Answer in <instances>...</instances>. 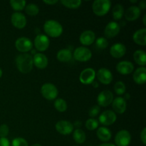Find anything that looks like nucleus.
Masks as SVG:
<instances>
[{
	"label": "nucleus",
	"instance_id": "f257e3e1",
	"mask_svg": "<svg viewBox=\"0 0 146 146\" xmlns=\"http://www.w3.org/2000/svg\"><path fill=\"white\" fill-rule=\"evenodd\" d=\"M16 65L20 72L28 74L32 70L34 66L32 56L27 53L19 54L16 58Z\"/></svg>",
	"mask_w": 146,
	"mask_h": 146
},
{
	"label": "nucleus",
	"instance_id": "f03ea898",
	"mask_svg": "<svg viewBox=\"0 0 146 146\" xmlns=\"http://www.w3.org/2000/svg\"><path fill=\"white\" fill-rule=\"evenodd\" d=\"M44 30L48 36L56 38L62 34L63 27L55 20H47L44 24Z\"/></svg>",
	"mask_w": 146,
	"mask_h": 146
},
{
	"label": "nucleus",
	"instance_id": "7ed1b4c3",
	"mask_svg": "<svg viewBox=\"0 0 146 146\" xmlns=\"http://www.w3.org/2000/svg\"><path fill=\"white\" fill-rule=\"evenodd\" d=\"M111 7V2L109 0H96L92 4V9L96 15L103 17L108 14Z\"/></svg>",
	"mask_w": 146,
	"mask_h": 146
},
{
	"label": "nucleus",
	"instance_id": "20e7f679",
	"mask_svg": "<svg viewBox=\"0 0 146 146\" xmlns=\"http://www.w3.org/2000/svg\"><path fill=\"white\" fill-rule=\"evenodd\" d=\"M41 95L44 98L49 101L56 99L58 96V91L55 85L50 83L44 84L41 88Z\"/></svg>",
	"mask_w": 146,
	"mask_h": 146
},
{
	"label": "nucleus",
	"instance_id": "39448f33",
	"mask_svg": "<svg viewBox=\"0 0 146 146\" xmlns=\"http://www.w3.org/2000/svg\"><path fill=\"white\" fill-rule=\"evenodd\" d=\"M91 57H92V53L91 50L86 47H78L74 51V58L80 62H86L89 61Z\"/></svg>",
	"mask_w": 146,
	"mask_h": 146
},
{
	"label": "nucleus",
	"instance_id": "423d86ee",
	"mask_svg": "<svg viewBox=\"0 0 146 146\" xmlns=\"http://www.w3.org/2000/svg\"><path fill=\"white\" fill-rule=\"evenodd\" d=\"M131 141V133L127 130H121L115 135V143L116 146H128Z\"/></svg>",
	"mask_w": 146,
	"mask_h": 146
},
{
	"label": "nucleus",
	"instance_id": "0eeeda50",
	"mask_svg": "<svg viewBox=\"0 0 146 146\" xmlns=\"http://www.w3.org/2000/svg\"><path fill=\"white\" fill-rule=\"evenodd\" d=\"M16 48L20 52L25 54L31 51L33 47V43L29 38L27 37H20L17 39L15 42Z\"/></svg>",
	"mask_w": 146,
	"mask_h": 146
},
{
	"label": "nucleus",
	"instance_id": "6e6552de",
	"mask_svg": "<svg viewBox=\"0 0 146 146\" xmlns=\"http://www.w3.org/2000/svg\"><path fill=\"white\" fill-rule=\"evenodd\" d=\"M96 76V73L94 68H87L81 72L79 80L83 84L88 85V84H91L95 81Z\"/></svg>",
	"mask_w": 146,
	"mask_h": 146
},
{
	"label": "nucleus",
	"instance_id": "1a4fd4ad",
	"mask_svg": "<svg viewBox=\"0 0 146 146\" xmlns=\"http://www.w3.org/2000/svg\"><path fill=\"white\" fill-rule=\"evenodd\" d=\"M113 101V94L109 90H104L101 91L98 94V98H97L98 106H99L102 107L108 106L112 104Z\"/></svg>",
	"mask_w": 146,
	"mask_h": 146
},
{
	"label": "nucleus",
	"instance_id": "9d476101",
	"mask_svg": "<svg viewBox=\"0 0 146 146\" xmlns=\"http://www.w3.org/2000/svg\"><path fill=\"white\" fill-rule=\"evenodd\" d=\"M34 46L38 51H45L48 49L50 44L49 38L44 34H38L34 39Z\"/></svg>",
	"mask_w": 146,
	"mask_h": 146
},
{
	"label": "nucleus",
	"instance_id": "9b49d317",
	"mask_svg": "<svg viewBox=\"0 0 146 146\" xmlns=\"http://www.w3.org/2000/svg\"><path fill=\"white\" fill-rule=\"evenodd\" d=\"M116 114L113 111H111V110H107V111H104L100 115L98 121L102 125L108 126V125L113 124L116 121Z\"/></svg>",
	"mask_w": 146,
	"mask_h": 146
},
{
	"label": "nucleus",
	"instance_id": "f8f14e48",
	"mask_svg": "<svg viewBox=\"0 0 146 146\" xmlns=\"http://www.w3.org/2000/svg\"><path fill=\"white\" fill-rule=\"evenodd\" d=\"M11 24L14 27L19 29H22L27 25V18L21 12L15 11L12 14L11 17Z\"/></svg>",
	"mask_w": 146,
	"mask_h": 146
},
{
	"label": "nucleus",
	"instance_id": "ddd939ff",
	"mask_svg": "<svg viewBox=\"0 0 146 146\" xmlns=\"http://www.w3.org/2000/svg\"><path fill=\"white\" fill-rule=\"evenodd\" d=\"M98 80L103 84L108 85L113 81V74L110 70L106 68H101L97 72L96 76Z\"/></svg>",
	"mask_w": 146,
	"mask_h": 146
},
{
	"label": "nucleus",
	"instance_id": "4468645a",
	"mask_svg": "<svg viewBox=\"0 0 146 146\" xmlns=\"http://www.w3.org/2000/svg\"><path fill=\"white\" fill-rule=\"evenodd\" d=\"M56 130L62 135H68L74 131V125L68 121H59L55 125Z\"/></svg>",
	"mask_w": 146,
	"mask_h": 146
},
{
	"label": "nucleus",
	"instance_id": "2eb2a0df",
	"mask_svg": "<svg viewBox=\"0 0 146 146\" xmlns=\"http://www.w3.org/2000/svg\"><path fill=\"white\" fill-rule=\"evenodd\" d=\"M120 30H121V27L118 23L115 21H111L105 27L104 34L108 38H113L119 34Z\"/></svg>",
	"mask_w": 146,
	"mask_h": 146
},
{
	"label": "nucleus",
	"instance_id": "dca6fc26",
	"mask_svg": "<svg viewBox=\"0 0 146 146\" xmlns=\"http://www.w3.org/2000/svg\"><path fill=\"white\" fill-rule=\"evenodd\" d=\"M116 70L121 75H128L133 71L134 65L131 61H120L116 65Z\"/></svg>",
	"mask_w": 146,
	"mask_h": 146
},
{
	"label": "nucleus",
	"instance_id": "f3484780",
	"mask_svg": "<svg viewBox=\"0 0 146 146\" xmlns=\"http://www.w3.org/2000/svg\"><path fill=\"white\" fill-rule=\"evenodd\" d=\"M126 53V48L124 44L121 43L114 44L110 48V54L113 58H121Z\"/></svg>",
	"mask_w": 146,
	"mask_h": 146
},
{
	"label": "nucleus",
	"instance_id": "a211bd4d",
	"mask_svg": "<svg viewBox=\"0 0 146 146\" xmlns=\"http://www.w3.org/2000/svg\"><path fill=\"white\" fill-rule=\"evenodd\" d=\"M126 106L125 99L122 97H117L112 102V107L115 113L123 114L126 110Z\"/></svg>",
	"mask_w": 146,
	"mask_h": 146
},
{
	"label": "nucleus",
	"instance_id": "6ab92c4d",
	"mask_svg": "<svg viewBox=\"0 0 146 146\" xmlns=\"http://www.w3.org/2000/svg\"><path fill=\"white\" fill-rule=\"evenodd\" d=\"M33 63L38 69H44L48 66V58L42 53H37L33 56Z\"/></svg>",
	"mask_w": 146,
	"mask_h": 146
},
{
	"label": "nucleus",
	"instance_id": "aec40b11",
	"mask_svg": "<svg viewBox=\"0 0 146 146\" xmlns=\"http://www.w3.org/2000/svg\"><path fill=\"white\" fill-rule=\"evenodd\" d=\"M80 42L84 46H90L95 41L96 35L94 31L91 30H86L81 33L80 36Z\"/></svg>",
	"mask_w": 146,
	"mask_h": 146
},
{
	"label": "nucleus",
	"instance_id": "412c9836",
	"mask_svg": "<svg viewBox=\"0 0 146 146\" xmlns=\"http://www.w3.org/2000/svg\"><path fill=\"white\" fill-rule=\"evenodd\" d=\"M141 14V11L137 6H131L127 9L125 12V17L128 21H133L138 19Z\"/></svg>",
	"mask_w": 146,
	"mask_h": 146
},
{
	"label": "nucleus",
	"instance_id": "4be33fe9",
	"mask_svg": "<svg viewBox=\"0 0 146 146\" xmlns=\"http://www.w3.org/2000/svg\"><path fill=\"white\" fill-rule=\"evenodd\" d=\"M133 78V81L137 84L142 85L145 84L146 81V68L145 67H140L137 68L134 72Z\"/></svg>",
	"mask_w": 146,
	"mask_h": 146
},
{
	"label": "nucleus",
	"instance_id": "5701e85b",
	"mask_svg": "<svg viewBox=\"0 0 146 146\" xmlns=\"http://www.w3.org/2000/svg\"><path fill=\"white\" fill-rule=\"evenodd\" d=\"M133 39L135 44L141 46L146 45V29H141L135 31L133 36Z\"/></svg>",
	"mask_w": 146,
	"mask_h": 146
},
{
	"label": "nucleus",
	"instance_id": "b1692460",
	"mask_svg": "<svg viewBox=\"0 0 146 146\" xmlns=\"http://www.w3.org/2000/svg\"><path fill=\"white\" fill-rule=\"evenodd\" d=\"M96 135L98 139L103 142H108L112 137V133H111V131L108 128L104 126L100 127L98 128L96 132Z\"/></svg>",
	"mask_w": 146,
	"mask_h": 146
},
{
	"label": "nucleus",
	"instance_id": "393cba45",
	"mask_svg": "<svg viewBox=\"0 0 146 146\" xmlns=\"http://www.w3.org/2000/svg\"><path fill=\"white\" fill-rule=\"evenodd\" d=\"M56 57L57 59L61 62H68L72 58V54L68 48H63L58 51Z\"/></svg>",
	"mask_w": 146,
	"mask_h": 146
},
{
	"label": "nucleus",
	"instance_id": "a878e982",
	"mask_svg": "<svg viewBox=\"0 0 146 146\" xmlns=\"http://www.w3.org/2000/svg\"><path fill=\"white\" fill-rule=\"evenodd\" d=\"M133 59L138 65L144 67L146 65V54L143 50H137L133 54Z\"/></svg>",
	"mask_w": 146,
	"mask_h": 146
},
{
	"label": "nucleus",
	"instance_id": "bb28decb",
	"mask_svg": "<svg viewBox=\"0 0 146 146\" xmlns=\"http://www.w3.org/2000/svg\"><path fill=\"white\" fill-rule=\"evenodd\" d=\"M73 138L76 143L78 144H82L86 141V133L81 129L76 128L73 133Z\"/></svg>",
	"mask_w": 146,
	"mask_h": 146
},
{
	"label": "nucleus",
	"instance_id": "cd10ccee",
	"mask_svg": "<svg viewBox=\"0 0 146 146\" xmlns=\"http://www.w3.org/2000/svg\"><path fill=\"white\" fill-rule=\"evenodd\" d=\"M113 17L115 20H119L124 14V8L122 4H117L113 8Z\"/></svg>",
	"mask_w": 146,
	"mask_h": 146
},
{
	"label": "nucleus",
	"instance_id": "c85d7f7f",
	"mask_svg": "<svg viewBox=\"0 0 146 146\" xmlns=\"http://www.w3.org/2000/svg\"><path fill=\"white\" fill-rule=\"evenodd\" d=\"M10 5L14 11H17V12H19L25 8L26 1L24 0H11Z\"/></svg>",
	"mask_w": 146,
	"mask_h": 146
},
{
	"label": "nucleus",
	"instance_id": "c756f323",
	"mask_svg": "<svg viewBox=\"0 0 146 146\" xmlns=\"http://www.w3.org/2000/svg\"><path fill=\"white\" fill-rule=\"evenodd\" d=\"M61 4L68 9H77L81 6V0H61Z\"/></svg>",
	"mask_w": 146,
	"mask_h": 146
},
{
	"label": "nucleus",
	"instance_id": "7c9ffc66",
	"mask_svg": "<svg viewBox=\"0 0 146 146\" xmlns=\"http://www.w3.org/2000/svg\"><path fill=\"white\" fill-rule=\"evenodd\" d=\"M25 11L29 16H36L39 12V8L36 4L30 3L25 7Z\"/></svg>",
	"mask_w": 146,
	"mask_h": 146
},
{
	"label": "nucleus",
	"instance_id": "2f4dec72",
	"mask_svg": "<svg viewBox=\"0 0 146 146\" xmlns=\"http://www.w3.org/2000/svg\"><path fill=\"white\" fill-rule=\"evenodd\" d=\"M54 107L59 112H64L67 110V104L65 100L62 98H57L54 102Z\"/></svg>",
	"mask_w": 146,
	"mask_h": 146
},
{
	"label": "nucleus",
	"instance_id": "473e14b6",
	"mask_svg": "<svg viewBox=\"0 0 146 146\" xmlns=\"http://www.w3.org/2000/svg\"><path fill=\"white\" fill-rule=\"evenodd\" d=\"M125 90H126V87H125V84L122 81H117L114 85V91L115 94L121 96L125 94Z\"/></svg>",
	"mask_w": 146,
	"mask_h": 146
},
{
	"label": "nucleus",
	"instance_id": "72a5a7b5",
	"mask_svg": "<svg viewBox=\"0 0 146 146\" xmlns=\"http://www.w3.org/2000/svg\"><path fill=\"white\" fill-rule=\"evenodd\" d=\"M98 127V121L95 118H89L86 122V128L88 131H94Z\"/></svg>",
	"mask_w": 146,
	"mask_h": 146
},
{
	"label": "nucleus",
	"instance_id": "f704fd0d",
	"mask_svg": "<svg viewBox=\"0 0 146 146\" xmlns=\"http://www.w3.org/2000/svg\"><path fill=\"white\" fill-rule=\"evenodd\" d=\"M96 46L99 49H104L108 46V41L104 37H99L96 40Z\"/></svg>",
	"mask_w": 146,
	"mask_h": 146
},
{
	"label": "nucleus",
	"instance_id": "c9c22d12",
	"mask_svg": "<svg viewBox=\"0 0 146 146\" xmlns=\"http://www.w3.org/2000/svg\"><path fill=\"white\" fill-rule=\"evenodd\" d=\"M11 146H28V142L24 138L19 137L13 140L11 142Z\"/></svg>",
	"mask_w": 146,
	"mask_h": 146
},
{
	"label": "nucleus",
	"instance_id": "e433bc0d",
	"mask_svg": "<svg viewBox=\"0 0 146 146\" xmlns=\"http://www.w3.org/2000/svg\"><path fill=\"white\" fill-rule=\"evenodd\" d=\"M9 132V128L7 124L0 125V138H6Z\"/></svg>",
	"mask_w": 146,
	"mask_h": 146
},
{
	"label": "nucleus",
	"instance_id": "4c0bfd02",
	"mask_svg": "<svg viewBox=\"0 0 146 146\" xmlns=\"http://www.w3.org/2000/svg\"><path fill=\"white\" fill-rule=\"evenodd\" d=\"M100 113V107L98 106H94L88 111V115L91 118H94Z\"/></svg>",
	"mask_w": 146,
	"mask_h": 146
},
{
	"label": "nucleus",
	"instance_id": "58836bf2",
	"mask_svg": "<svg viewBox=\"0 0 146 146\" xmlns=\"http://www.w3.org/2000/svg\"><path fill=\"white\" fill-rule=\"evenodd\" d=\"M0 146H10L9 141L7 138H0Z\"/></svg>",
	"mask_w": 146,
	"mask_h": 146
},
{
	"label": "nucleus",
	"instance_id": "ea45409f",
	"mask_svg": "<svg viewBox=\"0 0 146 146\" xmlns=\"http://www.w3.org/2000/svg\"><path fill=\"white\" fill-rule=\"evenodd\" d=\"M141 140L144 145L146 144V128H144L141 133Z\"/></svg>",
	"mask_w": 146,
	"mask_h": 146
},
{
	"label": "nucleus",
	"instance_id": "a19ab883",
	"mask_svg": "<svg viewBox=\"0 0 146 146\" xmlns=\"http://www.w3.org/2000/svg\"><path fill=\"white\" fill-rule=\"evenodd\" d=\"M43 2L48 4V5H54V4H56L58 2V0H49V1L48 0H44V1H43Z\"/></svg>",
	"mask_w": 146,
	"mask_h": 146
},
{
	"label": "nucleus",
	"instance_id": "79ce46f5",
	"mask_svg": "<svg viewBox=\"0 0 146 146\" xmlns=\"http://www.w3.org/2000/svg\"><path fill=\"white\" fill-rule=\"evenodd\" d=\"M139 7L140 9H145L146 8V1L145 0H143V1H141L140 2L139 7Z\"/></svg>",
	"mask_w": 146,
	"mask_h": 146
},
{
	"label": "nucleus",
	"instance_id": "37998d69",
	"mask_svg": "<svg viewBox=\"0 0 146 146\" xmlns=\"http://www.w3.org/2000/svg\"><path fill=\"white\" fill-rule=\"evenodd\" d=\"M98 146H116L115 145H114V144H112V143H103V144H101L100 145Z\"/></svg>",
	"mask_w": 146,
	"mask_h": 146
},
{
	"label": "nucleus",
	"instance_id": "c03bdc74",
	"mask_svg": "<svg viewBox=\"0 0 146 146\" xmlns=\"http://www.w3.org/2000/svg\"><path fill=\"white\" fill-rule=\"evenodd\" d=\"M75 125L76 127H80L81 125V123L80 122V121H76L75 122V123H74V125Z\"/></svg>",
	"mask_w": 146,
	"mask_h": 146
},
{
	"label": "nucleus",
	"instance_id": "a18cd8bd",
	"mask_svg": "<svg viewBox=\"0 0 146 146\" xmlns=\"http://www.w3.org/2000/svg\"><path fill=\"white\" fill-rule=\"evenodd\" d=\"M92 84H93V85H94V87H96V88H97V87H98V84H97L96 81H94V82H93Z\"/></svg>",
	"mask_w": 146,
	"mask_h": 146
},
{
	"label": "nucleus",
	"instance_id": "49530a36",
	"mask_svg": "<svg viewBox=\"0 0 146 146\" xmlns=\"http://www.w3.org/2000/svg\"><path fill=\"white\" fill-rule=\"evenodd\" d=\"M145 19H146V15L145 14L143 17V24L145 26H146V21H145Z\"/></svg>",
	"mask_w": 146,
	"mask_h": 146
},
{
	"label": "nucleus",
	"instance_id": "de8ad7c7",
	"mask_svg": "<svg viewBox=\"0 0 146 146\" xmlns=\"http://www.w3.org/2000/svg\"><path fill=\"white\" fill-rule=\"evenodd\" d=\"M31 146H42V145H40V144L36 143V144H34V145H31Z\"/></svg>",
	"mask_w": 146,
	"mask_h": 146
},
{
	"label": "nucleus",
	"instance_id": "09e8293b",
	"mask_svg": "<svg viewBox=\"0 0 146 146\" xmlns=\"http://www.w3.org/2000/svg\"><path fill=\"white\" fill-rule=\"evenodd\" d=\"M1 76H2V71H1V69L0 68V78L1 77Z\"/></svg>",
	"mask_w": 146,
	"mask_h": 146
},
{
	"label": "nucleus",
	"instance_id": "8fccbe9b",
	"mask_svg": "<svg viewBox=\"0 0 146 146\" xmlns=\"http://www.w3.org/2000/svg\"><path fill=\"white\" fill-rule=\"evenodd\" d=\"M131 1V2H132V3H135V2H137L136 0H135V1Z\"/></svg>",
	"mask_w": 146,
	"mask_h": 146
},
{
	"label": "nucleus",
	"instance_id": "3c124183",
	"mask_svg": "<svg viewBox=\"0 0 146 146\" xmlns=\"http://www.w3.org/2000/svg\"><path fill=\"white\" fill-rule=\"evenodd\" d=\"M74 146H78V145H74Z\"/></svg>",
	"mask_w": 146,
	"mask_h": 146
}]
</instances>
